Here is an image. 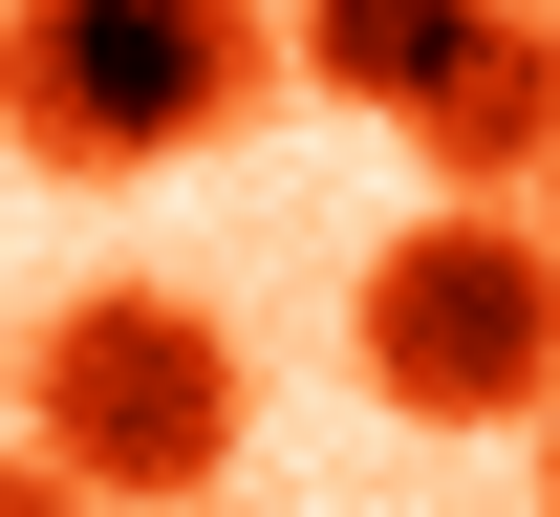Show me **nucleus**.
<instances>
[{
    "mask_svg": "<svg viewBox=\"0 0 560 517\" xmlns=\"http://www.w3.org/2000/svg\"><path fill=\"white\" fill-rule=\"evenodd\" d=\"M259 108H280V22L259 0H0V151L66 173V195L195 173Z\"/></svg>",
    "mask_w": 560,
    "mask_h": 517,
    "instance_id": "f257e3e1",
    "label": "nucleus"
},
{
    "mask_svg": "<svg viewBox=\"0 0 560 517\" xmlns=\"http://www.w3.org/2000/svg\"><path fill=\"white\" fill-rule=\"evenodd\" d=\"M0 410H22V453H44V474H86L108 517H195L215 474H237V432H259V367H237V324H215V302H173V281H86L66 324H22Z\"/></svg>",
    "mask_w": 560,
    "mask_h": 517,
    "instance_id": "f03ea898",
    "label": "nucleus"
},
{
    "mask_svg": "<svg viewBox=\"0 0 560 517\" xmlns=\"http://www.w3.org/2000/svg\"><path fill=\"white\" fill-rule=\"evenodd\" d=\"M346 367L410 410V432H517L560 367V237L517 195H431L388 259L346 281Z\"/></svg>",
    "mask_w": 560,
    "mask_h": 517,
    "instance_id": "7ed1b4c3",
    "label": "nucleus"
},
{
    "mask_svg": "<svg viewBox=\"0 0 560 517\" xmlns=\"http://www.w3.org/2000/svg\"><path fill=\"white\" fill-rule=\"evenodd\" d=\"M388 130H410L431 195H539V151H560V22L539 0H475V44H453Z\"/></svg>",
    "mask_w": 560,
    "mask_h": 517,
    "instance_id": "20e7f679",
    "label": "nucleus"
},
{
    "mask_svg": "<svg viewBox=\"0 0 560 517\" xmlns=\"http://www.w3.org/2000/svg\"><path fill=\"white\" fill-rule=\"evenodd\" d=\"M453 44H475V0H302V22H280V86H324V108H410Z\"/></svg>",
    "mask_w": 560,
    "mask_h": 517,
    "instance_id": "39448f33",
    "label": "nucleus"
},
{
    "mask_svg": "<svg viewBox=\"0 0 560 517\" xmlns=\"http://www.w3.org/2000/svg\"><path fill=\"white\" fill-rule=\"evenodd\" d=\"M0 517H108L86 474H44V453H0Z\"/></svg>",
    "mask_w": 560,
    "mask_h": 517,
    "instance_id": "423d86ee",
    "label": "nucleus"
},
{
    "mask_svg": "<svg viewBox=\"0 0 560 517\" xmlns=\"http://www.w3.org/2000/svg\"><path fill=\"white\" fill-rule=\"evenodd\" d=\"M517 432H539V517H560V367H539V410H517Z\"/></svg>",
    "mask_w": 560,
    "mask_h": 517,
    "instance_id": "0eeeda50",
    "label": "nucleus"
},
{
    "mask_svg": "<svg viewBox=\"0 0 560 517\" xmlns=\"http://www.w3.org/2000/svg\"><path fill=\"white\" fill-rule=\"evenodd\" d=\"M539 237H560V151H539Z\"/></svg>",
    "mask_w": 560,
    "mask_h": 517,
    "instance_id": "6e6552de",
    "label": "nucleus"
},
{
    "mask_svg": "<svg viewBox=\"0 0 560 517\" xmlns=\"http://www.w3.org/2000/svg\"><path fill=\"white\" fill-rule=\"evenodd\" d=\"M0 367H22V345H0Z\"/></svg>",
    "mask_w": 560,
    "mask_h": 517,
    "instance_id": "1a4fd4ad",
    "label": "nucleus"
},
{
    "mask_svg": "<svg viewBox=\"0 0 560 517\" xmlns=\"http://www.w3.org/2000/svg\"><path fill=\"white\" fill-rule=\"evenodd\" d=\"M539 22H560V0H539Z\"/></svg>",
    "mask_w": 560,
    "mask_h": 517,
    "instance_id": "9d476101",
    "label": "nucleus"
},
{
    "mask_svg": "<svg viewBox=\"0 0 560 517\" xmlns=\"http://www.w3.org/2000/svg\"><path fill=\"white\" fill-rule=\"evenodd\" d=\"M195 517H215V496H195Z\"/></svg>",
    "mask_w": 560,
    "mask_h": 517,
    "instance_id": "9b49d317",
    "label": "nucleus"
}]
</instances>
